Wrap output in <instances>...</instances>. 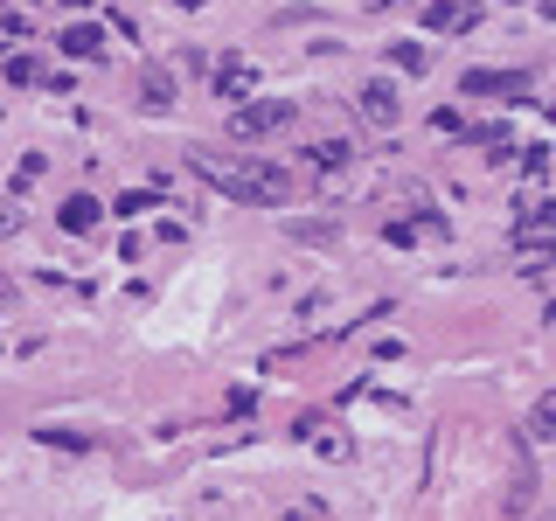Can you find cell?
Returning a JSON list of instances; mask_svg holds the SVG:
<instances>
[{
  "label": "cell",
  "instance_id": "12",
  "mask_svg": "<svg viewBox=\"0 0 556 521\" xmlns=\"http://www.w3.org/2000/svg\"><path fill=\"white\" fill-rule=\"evenodd\" d=\"M42 174H49V160H42V153H21V160H14V195H21V188H35Z\"/></svg>",
  "mask_w": 556,
  "mask_h": 521
},
{
  "label": "cell",
  "instance_id": "18",
  "mask_svg": "<svg viewBox=\"0 0 556 521\" xmlns=\"http://www.w3.org/2000/svg\"><path fill=\"white\" fill-rule=\"evenodd\" d=\"M0 237H14V202H0Z\"/></svg>",
  "mask_w": 556,
  "mask_h": 521
},
{
  "label": "cell",
  "instance_id": "15",
  "mask_svg": "<svg viewBox=\"0 0 556 521\" xmlns=\"http://www.w3.org/2000/svg\"><path fill=\"white\" fill-rule=\"evenodd\" d=\"M306 160H313V167H341V160H348V139H320Z\"/></svg>",
  "mask_w": 556,
  "mask_h": 521
},
{
  "label": "cell",
  "instance_id": "4",
  "mask_svg": "<svg viewBox=\"0 0 556 521\" xmlns=\"http://www.w3.org/2000/svg\"><path fill=\"white\" fill-rule=\"evenodd\" d=\"M56 56H77V63L105 56V28H98V21H70V28L56 35Z\"/></svg>",
  "mask_w": 556,
  "mask_h": 521
},
{
  "label": "cell",
  "instance_id": "1",
  "mask_svg": "<svg viewBox=\"0 0 556 521\" xmlns=\"http://www.w3.org/2000/svg\"><path fill=\"white\" fill-rule=\"evenodd\" d=\"M188 167H195L209 188H223L230 202H258V209H272V202L292 195V174L272 167V160H244V153H209V146H195Z\"/></svg>",
  "mask_w": 556,
  "mask_h": 521
},
{
  "label": "cell",
  "instance_id": "19",
  "mask_svg": "<svg viewBox=\"0 0 556 521\" xmlns=\"http://www.w3.org/2000/svg\"><path fill=\"white\" fill-rule=\"evenodd\" d=\"M7 299H14V285H7V278H0V306H7Z\"/></svg>",
  "mask_w": 556,
  "mask_h": 521
},
{
  "label": "cell",
  "instance_id": "20",
  "mask_svg": "<svg viewBox=\"0 0 556 521\" xmlns=\"http://www.w3.org/2000/svg\"><path fill=\"white\" fill-rule=\"evenodd\" d=\"M174 7H188V14H195V7H202V0H174Z\"/></svg>",
  "mask_w": 556,
  "mask_h": 521
},
{
  "label": "cell",
  "instance_id": "8",
  "mask_svg": "<svg viewBox=\"0 0 556 521\" xmlns=\"http://www.w3.org/2000/svg\"><path fill=\"white\" fill-rule=\"evenodd\" d=\"M473 21H480V7H452V0L424 7V28H438V35H459V28H473Z\"/></svg>",
  "mask_w": 556,
  "mask_h": 521
},
{
  "label": "cell",
  "instance_id": "9",
  "mask_svg": "<svg viewBox=\"0 0 556 521\" xmlns=\"http://www.w3.org/2000/svg\"><path fill=\"white\" fill-rule=\"evenodd\" d=\"M0 70H7V84H63V77H56V70H42L35 56H7Z\"/></svg>",
  "mask_w": 556,
  "mask_h": 521
},
{
  "label": "cell",
  "instance_id": "2",
  "mask_svg": "<svg viewBox=\"0 0 556 521\" xmlns=\"http://www.w3.org/2000/svg\"><path fill=\"white\" fill-rule=\"evenodd\" d=\"M292 126V105L285 98H244V112H230V132L237 139H265V132Z\"/></svg>",
  "mask_w": 556,
  "mask_h": 521
},
{
  "label": "cell",
  "instance_id": "3",
  "mask_svg": "<svg viewBox=\"0 0 556 521\" xmlns=\"http://www.w3.org/2000/svg\"><path fill=\"white\" fill-rule=\"evenodd\" d=\"M459 91H466V98H529L536 77H529V70H466Z\"/></svg>",
  "mask_w": 556,
  "mask_h": 521
},
{
  "label": "cell",
  "instance_id": "13",
  "mask_svg": "<svg viewBox=\"0 0 556 521\" xmlns=\"http://www.w3.org/2000/svg\"><path fill=\"white\" fill-rule=\"evenodd\" d=\"M522 174H529V181H536V188H543V181H550V146H543V139H536V146H529V153H522Z\"/></svg>",
  "mask_w": 556,
  "mask_h": 521
},
{
  "label": "cell",
  "instance_id": "7",
  "mask_svg": "<svg viewBox=\"0 0 556 521\" xmlns=\"http://www.w3.org/2000/svg\"><path fill=\"white\" fill-rule=\"evenodd\" d=\"M536 508V459L529 445H515V487H508V515H529Z\"/></svg>",
  "mask_w": 556,
  "mask_h": 521
},
{
  "label": "cell",
  "instance_id": "14",
  "mask_svg": "<svg viewBox=\"0 0 556 521\" xmlns=\"http://www.w3.org/2000/svg\"><path fill=\"white\" fill-rule=\"evenodd\" d=\"M42 445H56V452H91L84 431H56V424H42Z\"/></svg>",
  "mask_w": 556,
  "mask_h": 521
},
{
  "label": "cell",
  "instance_id": "10",
  "mask_svg": "<svg viewBox=\"0 0 556 521\" xmlns=\"http://www.w3.org/2000/svg\"><path fill=\"white\" fill-rule=\"evenodd\" d=\"M216 91L223 98H251V63H223L216 70Z\"/></svg>",
  "mask_w": 556,
  "mask_h": 521
},
{
  "label": "cell",
  "instance_id": "11",
  "mask_svg": "<svg viewBox=\"0 0 556 521\" xmlns=\"http://www.w3.org/2000/svg\"><path fill=\"white\" fill-rule=\"evenodd\" d=\"M139 84H146V105H174V77H167V70H153V63H146V70H139Z\"/></svg>",
  "mask_w": 556,
  "mask_h": 521
},
{
  "label": "cell",
  "instance_id": "6",
  "mask_svg": "<svg viewBox=\"0 0 556 521\" xmlns=\"http://www.w3.org/2000/svg\"><path fill=\"white\" fill-rule=\"evenodd\" d=\"M56 223H63L70 237H91V230L105 223V209H98V195H70V202L56 209Z\"/></svg>",
  "mask_w": 556,
  "mask_h": 521
},
{
  "label": "cell",
  "instance_id": "16",
  "mask_svg": "<svg viewBox=\"0 0 556 521\" xmlns=\"http://www.w3.org/2000/svg\"><path fill=\"white\" fill-rule=\"evenodd\" d=\"M550 431H556V396H543L536 417H529V438H550Z\"/></svg>",
  "mask_w": 556,
  "mask_h": 521
},
{
  "label": "cell",
  "instance_id": "17",
  "mask_svg": "<svg viewBox=\"0 0 556 521\" xmlns=\"http://www.w3.org/2000/svg\"><path fill=\"white\" fill-rule=\"evenodd\" d=\"M390 56H397V70H424V63H431V56H424V49H417V42H397V49H390Z\"/></svg>",
  "mask_w": 556,
  "mask_h": 521
},
{
  "label": "cell",
  "instance_id": "5",
  "mask_svg": "<svg viewBox=\"0 0 556 521\" xmlns=\"http://www.w3.org/2000/svg\"><path fill=\"white\" fill-rule=\"evenodd\" d=\"M397 112H404V105H397V84H383V77L362 84V119H369V126H397Z\"/></svg>",
  "mask_w": 556,
  "mask_h": 521
}]
</instances>
